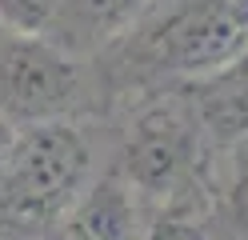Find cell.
<instances>
[{
	"label": "cell",
	"mask_w": 248,
	"mask_h": 240,
	"mask_svg": "<svg viewBox=\"0 0 248 240\" xmlns=\"http://www.w3.org/2000/svg\"><path fill=\"white\" fill-rule=\"evenodd\" d=\"M248 48V0H172L132 40V56L156 76L212 80Z\"/></svg>",
	"instance_id": "obj_1"
},
{
	"label": "cell",
	"mask_w": 248,
	"mask_h": 240,
	"mask_svg": "<svg viewBox=\"0 0 248 240\" xmlns=\"http://www.w3.org/2000/svg\"><path fill=\"white\" fill-rule=\"evenodd\" d=\"M92 148L72 120L24 124L8 176L0 184V216L20 228L60 220L88 188Z\"/></svg>",
	"instance_id": "obj_2"
},
{
	"label": "cell",
	"mask_w": 248,
	"mask_h": 240,
	"mask_svg": "<svg viewBox=\"0 0 248 240\" xmlns=\"http://www.w3.org/2000/svg\"><path fill=\"white\" fill-rule=\"evenodd\" d=\"M80 64L40 36L0 32V116L12 124L68 120L80 104Z\"/></svg>",
	"instance_id": "obj_3"
},
{
	"label": "cell",
	"mask_w": 248,
	"mask_h": 240,
	"mask_svg": "<svg viewBox=\"0 0 248 240\" xmlns=\"http://www.w3.org/2000/svg\"><path fill=\"white\" fill-rule=\"evenodd\" d=\"M196 116L184 104H148L128 120L116 176L144 200H164L188 180L196 160Z\"/></svg>",
	"instance_id": "obj_4"
},
{
	"label": "cell",
	"mask_w": 248,
	"mask_h": 240,
	"mask_svg": "<svg viewBox=\"0 0 248 240\" xmlns=\"http://www.w3.org/2000/svg\"><path fill=\"white\" fill-rule=\"evenodd\" d=\"M140 228V196L116 172L92 180L68 208L64 240H132Z\"/></svg>",
	"instance_id": "obj_5"
},
{
	"label": "cell",
	"mask_w": 248,
	"mask_h": 240,
	"mask_svg": "<svg viewBox=\"0 0 248 240\" xmlns=\"http://www.w3.org/2000/svg\"><path fill=\"white\" fill-rule=\"evenodd\" d=\"M140 8H144V0H60L56 20L44 40L64 48L68 56L92 52L104 40L128 32L132 20L140 16Z\"/></svg>",
	"instance_id": "obj_6"
},
{
	"label": "cell",
	"mask_w": 248,
	"mask_h": 240,
	"mask_svg": "<svg viewBox=\"0 0 248 240\" xmlns=\"http://www.w3.org/2000/svg\"><path fill=\"white\" fill-rule=\"evenodd\" d=\"M60 0H0V32L8 36H48Z\"/></svg>",
	"instance_id": "obj_7"
},
{
	"label": "cell",
	"mask_w": 248,
	"mask_h": 240,
	"mask_svg": "<svg viewBox=\"0 0 248 240\" xmlns=\"http://www.w3.org/2000/svg\"><path fill=\"white\" fill-rule=\"evenodd\" d=\"M228 196H232V212H236V220L248 228V140H240V148H236V168H232Z\"/></svg>",
	"instance_id": "obj_8"
},
{
	"label": "cell",
	"mask_w": 248,
	"mask_h": 240,
	"mask_svg": "<svg viewBox=\"0 0 248 240\" xmlns=\"http://www.w3.org/2000/svg\"><path fill=\"white\" fill-rule=\"evenodd\" d=\"M16 136H20V128L0 116V184H4L8 164H12V152H16Z\"/></svg>",
	"instance_id": "obj_9"
},
{
	"label": "cell",
	"mask_w": 248,
	"mask_h": 240,
	"mask_svg": "<svg viewBox=\"0 0 248 240\" xmlns=\"http://www.w3.org/2000/svg\"><path fill=\"white\" fill-rule=\"evenodd\" d=\"M148 240H204L196 228H188V224H164V228H156Z\"/></svg>",
	"instance_id": "obj_10"
},
{
	"label": "cell",
	"mask_w": 248,
	"mask_h": 240,
	"mask_svg": "<svg viewBox=\"0 0 248 240\" xmlns=\"http://www.w3.org/2000/svg\"><path fill=\"white\" fill-rule=\"evenodd\" d=\"M232 76H236L240 80V84H248V48H244V52H240V60L236 64H232V68H228Z\"/></svg>",
	"instance_id": "obj_11"
}]
</instances>
